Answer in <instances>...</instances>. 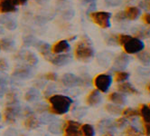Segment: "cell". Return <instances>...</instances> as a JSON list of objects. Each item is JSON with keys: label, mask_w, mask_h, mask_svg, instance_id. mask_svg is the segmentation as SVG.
I'll return each instance as SVG.
<instances>
[{"label": "cell", "mask_w": 150, "mask_h": 136, "mask_svg": "<svg viewBox=\"0 0 150 136\" xmlns=\"http://www.w3.org/2000/svg\"><path fill=\"white\" fill-rule=\"evenodd\" d=\"M15 46V42L10 38H3L0 40V48L5 51H11Z\"/></svg>", "instance_id": "22"}, {"label": "cell", "mask_w": 150, "mask_h": 136, "mask_svg": "<svg viewBox=\"0 0 150 136\" xmlns=\"http://www.w3.org/2000/svg\"><path fill=\"white\" fill-rule=\"evenodd\" d=\"M126 136H143V134L138 132L135 127L133 126H128L125 131Z\"/></svg>", "instance_id": "31"}, {"label": "cell", "mask_w": 150, "mask_h": 136, "mask_svg": "<svg viewBox=\"0 0 150 136\" xmlns=\"http://www.w3.org/2000/svg\"><path fill=\"white\" fill-rule=\"evenodd\" d=\"M40 121L39 119H37L33 113L29 114V115H26V118L25 120V126L26 129L28 130H34L35 128H37L40 125Z\"/></svg>", "instance_id": "16"}, {"label": "cell", "mask_w": 150, "mask_h": 136, "mask_svg": "<svg viewBox=\"0 0 150 136\" xmlns=\"http://www.w3.org/2000/svg\"><path fill=\"white\" fill-rule=\"evenodd\" d=\"M112 78L110 75L106 74H100L97 75L94 79V85L99 92L106 93L111 85Z\"/></svg>", "instance_id": "5"}, {"label": "cell", "mask_w": 150, "mask_h": 136, "mask_svg": "<svg viewBox=\"0 0 150 136\" xmlns=\"http://www.w3.org/2000/svg\"><path fill=\"white\" fill-rule=\"evenodd\" d=\"M147 106H148V108L150 109V103H149V104H147Z\"/></svg>", "instance_id": "43"}, {"label": "cell", "mask_w": 150, "mask_h": 136, "mask_svg": "<svg viewBox=\"0 0 150 136\" xmlns=\"http://www.w3.org/2000/svg\"><path fill=\"white\" fill-rule=\"evenodd\" d=\"M109 100L117 105H121L125 103V97L120 93H111L109 95Z\"/></svg>", "instance_id": "20"}, {"label": "cell", "mask_w": 150, "mask_h": 136, "mask_svg": "<svg viewBox=\"0 0 150 136\" xmlns=\"http://www.w3.org/2000/svg\"><path fill=\"white\" fill-rule=\"evenodd\" d=\"M21 109L17 103H11L6 108L4 113V119L8 123H13L21 115Z\"/></svg>", "instance_id": "6"}, {"label": "cell", "mask_w": 150, "mask_h": 136, "mask_svg": "<svg viewBox=\"0 0 150 136\" xmlns=\"http://www.w3.org/2000/svg\"><path fill=\"white\" fill-rule=\"evenodd\" d=\"M54 117L52 115H48V114H45L41 117V119H39L41 123H51L54 121Z\"/></svg>", "instance_id": "32"}, {"label": "cell", "mask_w": 150, "mask_h": 136, "mask_svg": "<svg viewBox=\"0 0 150 136\" xmlns=\"http://www.w3.org/2000/svg\"><path fill=\"white\" fill-rule=\"evenodd\" d=\"M86 102L89 105L94 106V105H97L101 102V95H100V93L98 90H93L90 93V95L87 96Z\"/></svg>", "instance_id": "15"}, {"label": "cell", "mask_w": 150, "mask_h": 136, "mask_svg": "<svg viewBox=\"0 0 150 136\" xmlns=\"http://www.w3.org/2000/svg\"><path fill=\"white\" fill-rule=\"evenodd\" d=\"M139 58H140V60L144 63V64H149V63H150V57L147 56L146 53L141 54L140 56H139Z\"/></svg>", "instance_id": "36"}, {"label": "cell", "mask_w": 150, "mask_h": 136, "mask_svg": "<svg viewBox=\"0 0 150 136\" xmlns=\"http://www.w3.org/2000/svg\"><path fill=\"white\" fill-rule=\"evenodd\" d=\"M50 62L52 65L57 66H63L71 61V56L69 54H64V55H57L56 56L51 57Z\"/></svg>", "instance_id": "12"}, {"label": "cell", "mask_w": 150, "mask_h": 136, "mask_svg": "<svg viewBox=\"0 0 150 136\" xmlns=\"http://www.w3.org/2000/svg\"><path fill=\"white\" fill-rule=\"evenodd\" d=\"M117 41L123 46L127 54H137L144 49L143 42L137 37H133L127 35H120L117 37Z\"/></svg>", "instance_id": "2"}, {"label": "cell", "mask_w": 150, "mask_h": 136, "mask_svg": "<svg viewBox=\"0 0 150 136\" xmlns=\"http://www.w3.org/2000/svg\"><path fill=\"white\" fill-rule=\"evenodd\" d=\"M32 74H33V73H32V70L30 69V67L22 66V67L16 68L13 73V75L19 79H27L32 76Z\"/></svg>", "instance_id": "14"}, {"label": "cell", "mask_w": 150, "mask_h": 136, "mask_svg": "<svg viewBox=\"0 0 150 136\" xmlns=\"http://www.w3.org/2000/svg\"><path fill=\"white\" fill-rule=\"evenodd\" d=\"M128 76H129V75H128V73L127 72H124V71L117 72L115 75V81L117 83H123L128 78Z\"/></svg>", "instance_id": "30"}, {"label": "cell", "mask_w": 150, "mask_h": 136, "mask_svg": "<svg viewBox=\"0 0 150 136\" xmlns=\"http://www.w3.org/2000/svg\"><path fill=\"white\" fill-rule=\"evenodd\" d=\"M121 113L123 114V116L125 118H130V117H135V116L139 115L138 110H135V109H131V108H127V109L123 110Z\"/></svg>", "instance_id": "29"}, {"label": "cell", "mask_w": 150, "mask_h": 136, "mask_svg": "<svg viewBox=\"0 0 150 136\" xmlns=\"http://www.w3.org/2000/svg\"><path fill=\"white\" fill-rule=\"evenodd\" d=\"M149 7H150V4H149Z\"/></svg>", "instance_id": "46"}, {"label": "cell", "mask_w": 150, "mask_h": 136, "mask_svg": "<svg viewBox=\"0 0 150 136\" xmlns=\"http://www.w3.org/2000/svg\"><path fill=\"white\" fill-rule=\"evenodd\" d=\"M4 136H19V133L17 132L16 130H15L13 128H10L6 131Z\"/></svg>", "instance_id": "34"}, {"label": "cell", "mask_w": 150, "mask_h": 136, "mask_svg": "<svg viewBox=\"0 0 150 136\" xmlns=\"http://www.w3.org/2000/svg\"><path fill=\"white\" fill-rule=\"evenodd\" d=\"M17 1H18L19 5H22V4H25L26 1H28V0H17Z\"/></svg>", "instance_id": "39"}, {"label": "cell", "mask_w": 150, "mask_h": 136, "mask_svg": "<svg viewBox=\"0 0 150 136\" xmlns=\"http://www.w3.org/2000/svg\"><path fill=\"white\" fill-rule=\"evenodd\" d=\"M143 21L146 24V25H149L150 26V14H145L142 17Z\"/></svg>", "instance_id": "38"}, {"label": "cell", "mask_w": 150, "mask_h": 136, "mask_svg": "<svg viewBox=\"0 0 150 136\" xmlns=\"http://www.w3.org/2000/svg\"><path fill=\"white\" fill-rule=\"evenodd\" d=\"M8 68V64L6 59L4 58H0V70L5 71Z\"/></svg>", "instance_id": "35"}, {"label": "cell", "mask_w": 150, "mask_h": 136, "mask_svg": "<svg viewBox=\"0 0 150 136\" xmlns=\"http://www.w3.org/2000/svg\"><path fill=\"white\" fill-rule=\"evenodd\" d=\"M62 131L64 136H79L81 134V124L75 121H67Z\"/></svg>", "instance_id": "9"}, {"label": "cell", "mask_w": 150, "mask_h": 136, "mask_svg": "<svg viewBox=\"0 0 150 136\" xmlns=\"http://www.w3.org/2000/svg\"><path fill=\"white\" fill-rule=\"evenodd\" d=\"M35 46L42 56H48L50 54V46L47 43H45V42L42 41H37Z\"/></svg>", "instance_id": "24"}, {"label": "cell", "mask_w": 150, "mask_h": 136, "mask_svg": "<svg viewBox=\"0 0 150 136\" xmlns=\"http://www.w3.org/2000/svg\"><path fill=\"white\" fill-rule=\"evenodd\" d=\"M48 131L52 133V134H60L62 132V127L61 126V124L58 122H52L50 123L49 127H48Z\"/></svg>", "instance_id": "27"}, {"label": "cell", "mask_w": 150, "mask_h": 136, "mask_svg": "<svg viewBox=\"0 0 150 136\" xmlns=\"http://www.w3.org/2000/svg\"><path fill=\"white\" fill-rule=\"evenodd\" d=\"M128 61H129V58L123 54L116 59L115 67H117V69H122V68L126 67V66L128 64Z\"/></svg>", "instance_id": "23"}, {"label": "cell", "mask_w": 150, "mask_h": 136, "mask_svg": "<svg viewBox=\"0 0 150 136\" xmlns=\"http://www.w3.org/2000/svg\"><path fill=\"white\" fill-rule=\"evenodd\" d=\"M17 57L20 60H23L25 63L30 66H34L37 64L38 59L35 56L34 53H32L30 51H21L20 53L17 55Z\"/></svg>", "instance_id": "11"}, {"label": "cell", "mask_w": 150, "mask_h": 136, "mask_svg": "<svg viewBox=\"0 0 150 136\" xmlns=\"http://www.w3.org/2000/svg\"><path fill=\"white\" fill-rule=\"evenodd\" d=\"M117 89L120 92L129 95H137V91L130 85L129 83H121L117 85Z\"/></svg>", "instance_id": "19"}, {"label": "cell", "mask_w": 150, "mask_h": 136, "mask_svg": "<svg viewBox=\"0 0 150 136\" xmlns=\"http://www.w3.org/2000/svg\"><path fill=\"white\" fill-rule=\"evenodd\" d=\"M122 14H123L124 19L127 18L129 20H136L138 17L139 14H140V10L136 6H129V7H127L125 11H123Z\"/></svg>", "instance_id": "17"}, {"label": "cell", "mask_w": 150, "mask_h": 136, "mask_svg": "<svg viewBox=\"0 0 150 136\" xmlns=\"http://www.w3.org/2000/svg\"><path fill=\"white\" fill-rule=\"evenodd\" d=\"M3 33H4V30H3V28L1 26H0V35L3 34Z\"/></svg>", "instance_id": "41"}, {"label": "cell", "mask_w": 150, "mask_h": 136, "mask_svg": "<svg viewBox=\"0 0 150 136\" xmlns=\"http://www.w3.org/2000/svg\"><path fill=\"white\" fill-rule=\"evenodd\" d=\"M75 57L80 61L88 62L94 56V50L88 39H82L80 41L75 48Z\"/></svg>", "instance_id": "3"}, {"label": "cell", "mask_w": 150, "mask_h": 136, "mask_svg": "<svg viewBox=\"0 0 150 136\" xmlns=\"http://www.w3.org/2000/svg\"><path fill=\"white\" fill-rule=\"evenodd\" d=\"M105 136H111V135H105Z\"/></svg>", "instance_id": "44"}, {"label": "cell", "mask_w": 150, "mask_h": 136, "mask_svg": "<svg viewBox=\"0 0 150 136\" xmlns=\"http://www.w3.org/2000/svg\"><path fill=\"white\" fill-rule=\"evenodd\" d=\"M8 83V77L6 74L0 72V96H3L6 92V86Z\"/></svg>", "instance_id": "25"}, {"label": "cell", "mask_w": 150, "mask_h": 136, "mask_svg": "<svg viewBox=\"0 0 150 136\" xmlns=\"http://www.w3.org/2000/svg\"><path fill=\"white\" fill-rule=\"evenodd\" d=\"M0 24L3 25L5 27H6L9 30H14L16 28V21L8 16H0Z\"/></svg>", "instance_id": "18"}, {"label": "cell", "mask_w": 150, "mask_h": 136, "mask_svg": "<svg viewBox=\"0 0 150 136\" xmlns=\"http://www.w3.org/2000/svg\"><path fill=\"white\" fill-rule=\"evenodd\" d=\"M110 16H111L110 13L105 12V11L93 12V13H91L90 15L93 22L102 28H108L110 26Z\"/></svg>", "instance_id": "4"}, {"label": "cell", "mask_w": 150, "mask_h": 136, "mask_svg": "<svg viewBox=\"0 0 150 136\" xmlns=\"http://www.w3.org/2000/svg\"><path fill=\"white\" fill-rule=\"evenodd\" d=\"M39 97H40V93L37 89H35V88L29 89L25 93V98L27 102H34L37 100Z\"/></svg>", "instance_id": "21"}, {"label": "cell", "mask_w": 150, "mask_h": 136, "mask_svg": "<svg viewBox=\"0 0 150 136\" xmlns=\"http://www.w3.org/2000/svg\"><path fill=\"white\" fill-rule=\"evenodd\" d=\"M106 110L108 113L114 114V115H117L122 113V110L120 105H117V104H107L106 105Z\"/></svg>", "instance_id": "28"}, {"label": "cell", "mask_w": 150, "mask_h": 136, "mask_svg": "<svg viewBox=\"0 0 150 136\" xmlns=\"http://www.w3.org/2000/svg\"><path fill=\"white\" fill-rule=\"evenodd\" d=\"M61 83L64 86L72 88V87H76V86H80L83 85L85 81L73 74H64L61 77Z\"/></svg>", "instance_id": "7"}, {"label": "cell", "mask_w": 150, "mask_h": 136, "mask_svg": "<svg viewBox=\"0 0 150 136\" xmlns=\"http://www.w3.org/2000/svg\"><path fill=\"white\" fill-rule=\"evenodd\" d=\"M146 90L148 91V93H150V83H149L148 85H146Z\"/></svg>", "instance_id": "40"}, {"label": "cell", "mask_w": 150, "mask_h": 136, "mask_svg": "<svg viewBox=\"0 0 150 136\" xmlns=\"http://www.w3.org/2000/svg\"><path fill=\"white\" fill-rule=\"evenodd\" d=\"M0 118H1V115H0Z\"/></svg>", "instance_id": "45"}, {"label": "cell", "mask_w": 150, "mask_h": 136, "mask_svg": "<svg viewBox=\"0 0 150 136\" xmlns=\"http://www.w3.org/2000/svg\"><path fill=\"white\" fill-rule=\"evenodd\" d=\"M17 5H19L17 0H0V13L15 12Z\"/></svg>", "instance_id": "10"}, {"label": "cell", "mask_w": 150, "mask_h": 136, "mask_svg": "<svg viewBox=\"0 0 150 136\" xmlns=\"http://www.w3.org/2000/svg\"><path fill=\"white\" fill-rule=\"evenodd\" d=\"M126 122H127V120H126V118H119V119H117L116 120V126L117 127H119V128H120V127H122V126H124V124L126 123Z\"/></svg>", "instance_id": "37"}, {"label": "cell", "mask_w": 150, "mask_h": 136, "mask_svg": "<svg viewBox=\"0 0 150 136\" xmlns=\"http://www.w3.org/2000/svg\"><path fill=\"white\" fill-rule=\"evenodd\" d=\"M70 50V45L68 41L66 40H61L57 43H55L52 47V52L53 54L60 55L62 53H67Z\"/></svg>", "instance_id": "13"}, {"label": "cell", "mask_w": 150, "mask_h": 136, "mask_svg": "<svg viewBox=\"0 0 150 136\" xmlns=\"http://www.w3.org/2000/svg\"><path fill=\"white\" fill-rule=\"evenodd\" d=\"M48 101L51 105V112L52 113L58 114V115H62V114L68 113L72 103V100L69 96L62 95H51L49 96Z\"/></svg>", "instance_id": "1"}, {"label": "cell", "mask_w": 150, "mask_h": 136, "mask_svg": "<svg viewBox=\"0 0 150 136\" xmlns=\"http://www.w3.org/2000/svg\"><path fill=\"white\" fill-rule=\"evenodd\" d=\"M81 133L83 136H93L94 135V128L91 124H83L81 126Z\"/></svg>", "instance_id": "26"}, {"label": "cell", "mask_w": 150, "mask_h": 136, "mask_svg": "<svg viewBox=\"0 0 150 136\" xmlns=\"http://www.w3.org/2000/svg\"><path fill=\"white\" fill-rule=\"evenodd\" d=\"M38 2H42V1H45V0H37Z\"/></svg>", "instance_id": "42"}, {"label": "cell", "mask_w": 150, "mask_h": 136, "mask_svg": "<svg viewBox=\"0 0 150 136\" xmlns=\"http://www.w3.org/2000/svg\"><path fill=\"white\" fill-rule=\"evenodd\" d=\"M45 78L46 80L54 82V81L57 80V75L55 74V73H47V74L45 75Z\"/></svg>", "instance_id": "33"}, {"label": "cell", "mask_w": 150, "mask_h": 136, "mask_svg": "<svg viewBox=\"0 0 150 136\" xmlns=\"http://www.w3.org/2000/svg\"><path fill=\"white\" fill-rule=\"evenodd\" d=\"M139 115L142 118L144 132L146 136H150V109L146 104H142L138 109Z\"/></svg>", "instance_id": "8"}]
</instances>
